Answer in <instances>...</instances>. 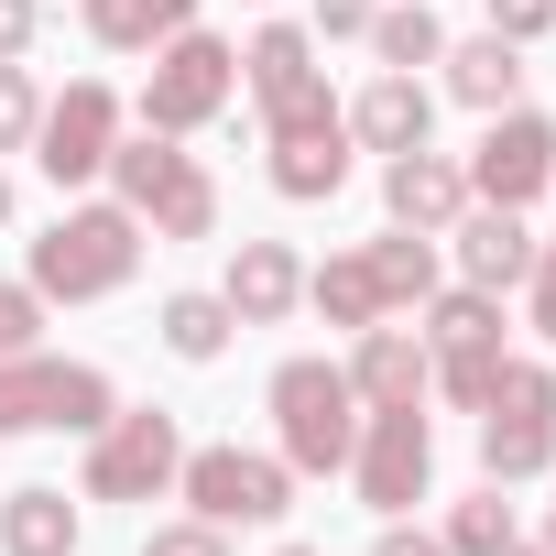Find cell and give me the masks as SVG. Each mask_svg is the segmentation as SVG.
Returning a JSON list of instances; mask_svg holds the SVG:
<instances>
[{"label":"cell","mask_w":556,"mask_h":556,"mask_svg":"<svg viewBox=\"0 0 556 556\" xmlns=\"http://www.w3.org/2000/svg\"><path fill=\"white\" fill-rule=\"evenodd\" d=\"M77 545H88V513L55 480H12L0 491V556H77Z\"/></svg>","instance_id":"obj_20"},{"label":"cell","mask_w":556,"mask_h":556,"mask_svg":"<svg viewBox=\"0 0 556 556\" xmlns=\"http://www.w3.org/2000/svg\"><path fill=\"white\" fill-rule=\"evenodd\" d=\"M458 207H469V164H458V153H437V142L382 153V218H393V229H426V240H437Z\"/></svg>","instance_id":"obj_15"},{"label":"cell","mask_w":556,"mask_h":556,"mask_svg":"<svg viewBox=\"0 0 556 556\" xmlns=\"http://www.w3.org/2000/svg\"><path fill=\"white\" fill-rule=\"evenodd\" d=\"M415 339H426V350H502V295H480V285H437V295L415 306Z\"/></svg>","instance_id":"obj_25"},{"label":"cell","mask_w":556,"mask_h":556,"mask_svg":"<svg viewBox=\"0 0 556 556\" xmlns=\"http://www.w3.org/2000/svg\"><path fill=\"white\" fill-rule=\"evenodd\" d=\"M350 480H361V502H371L382 523H393V513H415V502L437 491V426H426V404H361Z\"/></svg>","instance_id":"obj_9"},{"label":"cell","mask_w":556,"mask_h":556,"mask_svg":"<svg viewBox=\"0 0 556 556\" xmlns=\"http://www.w3.org/2000/svg\"><path fill=\"white\" fill-rule=\"evenodd\" d=\"M437 251L458 262V285H480V295H513L523 273H534V229H523V207H480V197L437 229Z\"/></svg>","instance_id":"obj_14"},{"label":"cell","mask_w":556,"mask_h":556,"mask_svg":"<svg viewBox=\"0 0 556 556\" xmlns=\"http://www.w3.org/2000/svg\"><path fill=\"white\" fill-rule=\"evenodd\" d=\"M480 480H502V491L556 480V371L545 361H502V382L480 404Z\"/></svg>","instance_id":"obj_7"},{"label":"cell","mask_w":556,"mask_h":556,"mask_svg":"<svg viewBox=\"0 0 556 556\" xmlns=\"http://www.w3.org/2000/svg\"><path fill=\"white\" fill-rule=\"evenodd\" d=\"M12 207H23V197H12V164H0V229H12Z\"/></svg>","instance_id":"obj_37"},{"label":"cell","mask_w":556,"mask_h":556,"mask_svg":"<svg viewBox=\"0 0 556 556\" xmlns=\"http://www.w3.org/2000/svg\"><path fill=\"white\" fill-rule=\"evenodd\" d=\"M361 45H371L393 77H415V66H437V55H447V23H437V0H382Z\"/></svg>","instance_id":"obj_26"},{"label":"cell","mask_w":556,"mask_h":556,"mask_svg":"<svg viewBox=\"0 0 556 556\" xmlns=\"http://www.w3.org/2000/svg\"><path fill=\"white\" fill-rule=\"evenodd\" d=\"M339 110H350V142H361V153H415V142H437V88H426V77H393V66H382V77H371L361 99H339Z\"/></svg>","instance_id":"obj_17"},{"label":"cell","mask_w":556,"mask_h":556,"mask_svg":"<svg viewBox=\"0 0 556 556\" xmlns=\"http://www.w3.org/2000/svg\"><path fill=\"white\" fill-rule=\"evenodd\" d=\"M77 23H88L99 55H153L164 34L197 23V0H77Z\"/></svg>","instance_id":"obj_23"},{"label":"cell","mask_w":556,"mask_h":556,"mask_svg":"<svg viewBox=\"0 0 556 556\" xmlns=\"http://www.w3.org/2000/svg\"><path fill=\"white\" fill-rule=\"evenodd\" d=\"M371 556H447V534H426V523H404V513H393V523L371 534Z\"/></svg>","instance_id":"obj_36"},{"label":"cell","mask_w":556,"mask_h":556,"mask_svg":"<svg viewBox=\"0 0 556 556\" xmlns=\"http://www.w3.org/2000/svg\"><path fill=\"white\" fill-rule=\"evenodd\" d=\"M218 295H229L240 328H285V317L306 306V262H295V240H229Z\"/></svg>","instance_id":"obj_16"},{"label":"cell","mask_w":556,"mask_h":556,"mask_svg":"<svg viewBox=\"0 0 556 556\" xmlns=\"http://www.w3.org/2000/svg\"><path fill=\"white\" fill-rule=\"evenodd\" d=\"M175 469H186V415H164V404H121V415L88 437L77 502H164Z\"/></svg>","instance_id":"obj_6"},{"label":"cell","mask_w":556,"mask_h":556,"mask_svg":"<svg viewBox=\"0 0 556 556\" xmlns=\"http://www.w3.org/2000/svg\"><path fill=\"white\" fill-rule=\"evenodd\" d=\"M339 371H350V393H361V404H426V339H415L404 317L361 328Z\"/></svg>","instance_id":"obj_19"},{"label":"cell","mask_w":556,"mask_h":556,"mask_svg":"<svg viewBox=\"0 0 556 556\" xmlns=\"http://www.w3.org/2000/svg\"><path fill=\"white\" fill-rule=\"evenodd\" d=\"M45 317H55V306H45L34 285H0V361H23V350H45Z\"/></svg>","instance_id":"obj_30"},{"label":"cell","mask_w":556,"mask_h":556,"mask_svg":"<svg viewBox=\"0 0 556 556\" xmlns=\"http://www.w3.org/2000/svg\"><path fill=\"white\" fill-rule=\"evenodd\" d=\"M142 556H229V523H197V513H186V523H153Z\"/></svg>","instance_id":"obj_33"},{"label":"cell","mask_w":556,"mask_h":556,"mask_svg":"<svg viewBox=\"0 0 556 556\" xmlns=\"http://www.w3.org/2000/svg\"><path fill=\"white\" fill-rule=\"evenodd\" d=\"M502 361H513V350H426V393L458 404V415H480L491 382H502Z\"/></svg>","instance_id":"obj_28"},{"label":"cell","mask_w":556,"mask_h":556,"mask_svg":"<svg viewBox=\"0 0 556 556\" xmlns=\"http://www.w3.org/2000/svg\"><path fill=\"white\" fill-rule=\"evenodd\" d=\"M110 415H121V382L99 361H55V350L0 361V437H99Z\"/></svg>","instance_id":"obj_5"},{"label":"cell","mask_w":556,"mask_h":556,"mask_svg":"<svg viewBox=\"0 0 556 556\" xmlns=\"http://www.w3.org/2000/svg\"><path fill=\"white\" fill-rule=\"evenodd\" d=\"M153 339H164L175 361H197V371H207V361H229L240 317H229V295H218V285H175V295L153 306Z\"/></svg>","instance_id":"obj_21"},{"label":"cell","mask_w":556,"mask_h":556,"mask_svg":"<svg viewBox=\"0 0 556 556\" xmlns=\"http://www.w3.org/2000/svg\"><path fill=\"white\" fill-rule=\"evenodd\" d=\"M262 175H273V197L285 207H328L339 186H350V164H361V142H350V110H328V121H295V131H262Z\"/></svg>","instance_id":"obj_13"},{"label":"cell","mask_w":556,"mask_h":556,"mask_svg":"<svg viewBox=\"0 0 556 556\" xmlns=\"http://www.w3.org/2000/svg\"><path fill=\"white\" fill-rule=\"evenodd\" d=\"M273 556H317V545H273Z\"/></svg>","instance_id":"obj_40"},{"label":"cell","mask_w":556,"mask_h":556,"mask_svg":"<svg viewBox=\"0 0 556 556\" xmlns=\"http://www.w3.org/2000/svg\"><path fill=\"white\" fill-rule=\"evenodd\" d=\"M361 262H371V285H382V306L404 317V306H426L437 285H447V251L426 240V229H393L382 218V240H361Z\"/></svg>","instance_id":"obj_22"},{"label":"cell","mask_w":556,"mask_h":556,"mask_svg":"<svg viewBox=\"0 0 556 556\" xmlns=\"http://www.w3.org/2000/svg\"><path fill=\"white\" fill-rule=\"evenodd\" d=\"M142 218L121 207V197H77V207H55L45 229H34V251H23V285L45 295V306H99V295H121L131 273H142Z\"/></svg>","instance_id":"obj_1"},{"label":"cell","mask_w":556,"mask_h":556,"mask_svg":"<svg viewBox=\"0 0 556 556\" xmlns=\"http://www.w3.org/2000/svg\"><path fill=\"white\" fill-rule=\"evenodd\" d=\"M45 45V0H0V66H23Z\"/></svg>","instance_id":"obj_34"},{"label":"cell","mask_w":556,"mask_h":556,"mask_svg":"<svg viewBox=\"0 0 556 556\" xmlns=\"http://www.w3.org/2000/svg\"><path fill=\"white\" fill-rule=\"evenodd\" d=\"M175 502H186L197 523H285V513H295V469L273 458V447H240V437H218V447L186 437Z\"/></svg>","instance_id":"obj_8"},{"label":"cell","mask_w":556,"mask_h":556,"mask_svg":"<svg viewBox=\"0 0 556 556\" xmlns=\"http://www.w3.org/2000/svg\"><path fill=\"white\" fill-rule=\"evenodd\" d=\"M251 12H262V0H251Z\"/></svg>","instance_id":"obj_41"},{"label":"cell","mask_w":556,"mask_h":556,"mask_svg":"<svg viewBox=\"0 0 556 556\" xmlns=\"http://www.w3.org/2000/svg\"><path fill=\"white\" fill-rule=\"evenodd\" d=\"M371 12H382V0H317V23H306V34H317V45H361Z\"/></svg>","instance_id":"obj_35"},{"label":"cell","mask_w":556,"mask_h":556,"mask_svg":"<svg viewBox=\"0 0 556 556\" xmlns=\"http://www.w3.org/2000/svg\"><path fill=\"white\" fill-rule=\"evenodd\" d=\"M458 164H469V197L480 207H534V197H556V121L513 99V110L480 121V142Z\"/></svg>","instance_id":"obj_12"},{"label":"cell","mask_w":556,"mask_h":556,"mask_svg":"<svg viewBox=\"0 0 556 556\" xmlns=\"http://www.w3.org/2000/svg\"><path fill=\"white\" fill-rule=\"evenodd\" d=\"M437 534H447V556H502L523 523H513V491H502V480H480L469 502H447V523H437Z\"/></svg>","instance_id":"obj_27"},{"label":"cell","mask_w":556,"mask_h":556,"mask_svg":"<svg viewBox=\"0 0 556 556\" xmlns=\"http://www.w3.org/2000/svg\"><path fill=\"white\" fill-rule=\"evenodd\" d=\"M262 404H273V458H285L295 480H339V469H350V447H361V393H350L339 361H317V350L273 361Z\"/></svg>","instance_id":"obj_2"},{"label":"cell","mask_w":556,"mask_h":556,"mask_svg":"<svg viewBox=\"0 0 556 556\" xmlns=\"http://www.w3.org/2000/svg\"><path fill=\"white\" fill-rule=\"evenodd\" d=\"M240 99L262 110V131H295V121H328V66H317V34L306 23H262L240 45Z\"/></svg>","instance_id":"obj_11"},{"label":"cell","mask_w":556,"mask_h":556,"mask_svg":"<svg viewBox=\"0 0 556 556\" xmlns=\"http://www.w3.org/2000/svg\"><path fill=\"white\" fill-rule=\"evenodd\" d=\"M110 197L153 229V240H218V175L175 142V131H121L110 142Z\"/></svg>","instance_id":"obj_3"},{"label":"cell","mask_w":556,"mask_h":556,"mask_svg":"<svg viewBox=\"0 0 556 556\" xmlns=\"http://www.w3.org/2000/svg\"><path fill=\"white\" fill-rule=\"evenodd\" d=\"M502 556H545V545H523V534H513V545H502Z\"/></svg>","instance_id":"obj_39"},{"label":"cell","mask_w":556,"mask_h":556,"mask_svg":"<svg viewBox=\"0 0 556 556\" xmlns=\"http://www.w3.org/2000/svg\"><path fill=\"white\" fill-rule=\"evenodd\" d=\"M437 99H458V110H513L523 99V45H502V34H458L447 55H437Z\"/></svg>","instance_id":"obj_18"},{"label":"cell","mask_w":556,"mask_h":556,"mask_svg":"<svg viewBox=\"0 0 556 556\" xmlns=\"http://www.w3.org/2000/svg\"><path fill=\"white\" fill-rule=\"evenodd\" d=\"M306 306H317L328 328H350V339L393 317V306H382V285H371V262H361V251H328V262H306Z\"/></svg>","instance_id":"obj_24"},{"label":"cell","mask_w":556,"mask_h":556,"mask_svg":"<svg viewBox=\"0 0 556 556\" xmlns=\"http://www.w3.org/2000/svg\"><path fill=\"white\" fill-rule=\"evenodd\" d=\"M34 121H45L34 66H0V153H34Z\"/></svg>","instance_id":"obj_29"},{"label":"cell","mask_w":556,"mask_h":556,"mask_svg":"<svg viewBox=\"0 0 556 556\" xmlns=\"http://www.w3.org/2000/svg\"><path fill=\"white\" fill-rule=\"evenodd\" d=\"M131 131V110H121V88L110 77H66L55 99H45V121H34V164L77 197V186H99L110 175V142Z\"/></svg>","instance_id":"obj_10"},{"label":"cell","mask_w":556,"mask_h":556,"mask_svg":"<svg viewBox=\"0 0 556 556\" xmlns=\"http://www.w3.org/2000/svg\"><path fill=\"white\" fill-rule=\"evenodd\" d=\"M534 545H545V556H556V502H545V534H534Z\"/></svg>","instance_id":"obj_38"},{"label":"cell","mask_w":556,"mask_h":556,"mask_svg":"<svg viewBox=\"0 0 556 556\" xmlns=\"http://www.w3.org/2000/svg\"><path fill=\"white\" fill-rule=\"evenodd\" d=\"M480 12H491L480 34H502V45H545L556 34V0H480Z\"/></svg>","instance_id":"obj_31"},{"label":"cell","mask_w":556,"mask_h":556,"mask_svg":"<svg viewBox=\"0 0 556 556\" xmlns=\"http://www.w3.org/2000/svg\"><path fill=\"white\" fill-rule=\"evenodd\" d=\"M523 328L556 350V240H534V273H523Z\"/></svg>","instance_id":"obj_32"},{"label":"cell","mask_w":556,"mask_h":556,"mask_svg":"<svg viewBox=\"0 0 556 556\" xmlns=\"http://www.w3.org/2000/svg\"><path fill=\"white\" fill-rule=\"evenodd\" d=\"M229 99H240V45H229V34H207V23H186V34H164V45H153L131 121H142V131L197 142V131H218V121H229Z\"/></svg>","instance_id":"obj_4"}]
</instances>
